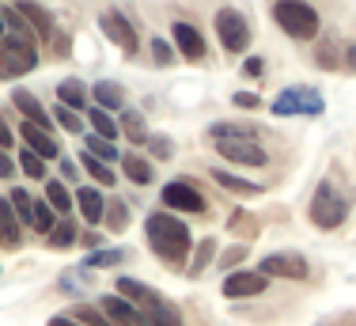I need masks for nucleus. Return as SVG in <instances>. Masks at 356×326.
I'll list each match as a JSON object with an SVG mask.
<instances>
[{
    "label": "nucleus",
    "instance_id": "34",
    "mask_svg": "<svg viewBox=\"0 0 356 326\" xmlns=\"http://www.w3.org/2000/svg\"><path fill=\"white\" fill-rule=\"evenodd\" d=\"M148 293H152V288H148V285H140V281H133V277H118V296L137 300V304H140V300L148 296Z\"/></svg>",
    "mask_w": 356,
    "mask_h": 326
},
{
    "label": "nucleus",
    "instance_id": "25",
    "mask_svg": "<svg viewBox=\"0 0 356 326\" xmlns=\"http://www.w3.org/2000/svg\"><path fill=\"white\" fill-rule=\"evenodd\" d=\"M8 201H12L19 224H35V197H31L27 190H12V194H8Z\"/></svg>",
    "mask_w": 356,
    "mask_h": 326
},
{
    "label": "nucleus",
    "instance_id": "20",
    "mask_svg": "<svg viewBox=\"0 0 356 326\" xmlns=\"http://www.w3.org/2000/svg\"><path fill=\"white\" fill-rule=\"evenodd\" d=\"M91 95H95V102H99L103 110H122L125 88H122V84H114V80H99L95 88H91Z\"/></svg>",
    "mask_w": 356,
    "mask_h": 326
},
{
    "label": "nucleus",
    "instance_id": "49",
    "mask_svg": "<svg viewBox=\"0 0 356 326\" xmlns=\"http://www.w3.org/2000/svg\"><path fill=\"white\" fill-rule=\"evenodd\" d=\"M61 171H65V178H76V163L72 160H61Z\"/></svg>",
    "mask_w": 356,
    "mask_h": 326
},
{
    "label": "nucleus",
    "instance_id": "22",
    "mask_svg": "<svg viewBox=\"0 0 356 326\" xmlns=\"http://www.w3.org/2000/svg\"><path fill=\"white\" fill-rule=\"evenodd\" d=\"M213 178L224 190H232V194H243V197H254V194H261V186L258 183H250V178H239V175H232V171H213Z\"/></svg>",
    "mask_w": 356,
    "mask_h": 326
},
{
    "label": "nucleus",
    "instance_id": "50",
    "mask_svg": "<svg viewBox=\"0 0 356 326\" xmlns=\"http://www.w3.org/2000/svg\"><path fill=\"white\" fill-rule=\"evenodd\" d=\"M0 34H4V15H0Z\"/></svg>",
    "mask_w": 356,
    "mask_h": 326
},
{
    "label": "nucleus",
    "instance_id": "2",
    "mask_svg": "<svg viewBox=\"0 0 356 326\" xmlns=\"http://www.w3.org/2000/svg\"><path fill=\"white\" fill-rule=\"evenodd\" d=\"M273 20H277V27L296 42H311L318 34V12L311 4H303V0H277Z\"/></svg>",
    "mask_w": 356,
    "mask_h": 326
},
{
    "label": "nucleus",
    "instance_id": "36",
    "mask_svg": "<svg viewBox=\"0 0 356 326\" xmlns=\"http://www.w3.org/2000/svg\"><path fill=\"white\" fill-rule=\"evenodd\" d=\"M76 319H80L83 326H114V323H110V315L103 311V307H99V311H95V307H76Z\"/></svg>",
    "mask_w": 356,
    "mask_h": 326
},
{
    "label": "nucleus",
    "instance_id": "38",
    "mask_svg": "<svg viewBox=\"0 0 356 326\" xmlns=\"http://www.w3.org/2000/svg\"><path fill=\"white\" fill-rule=\"evenodd\" d=\"M213 254H216V243H213V239H201V243H197V258H193V265H190L193 277H197V273L213 262Z\"/></svg>",
    "mask_w": 356,
    "mask_h": 326
},
{
    "label": "nucleus",
    "instance_id": "8",
    "mask_svg": "<svg viewBox=\"0 0 356 326\" xmlns=\"http://www.w3.org/2000/svg\"><path fill=\"white\" fill-rule=\"evenodd\" d=\"M99 31H103V34H106L110 42H114L118 49H125V54H137L140 38H137L133 23L125 20L122 12H103V15H99Z\"/></svg>",
    "mask_w": 356,
    "mask_h": 326
},
{
    "label": "nucleus",
    "instance_id": "5",
    "mask_svg": "<svg viewBox=\"0 0 356 326\" xmlns=\"http://www.w3.org/2000/svg\"><path fill=\"white\" fill-rule=\"evenodd\" d=\"M216 152L232 163H243V167H266L269 160L254 137H216Z\"/></svg>",
    "mask_w": 356,
    "mask_h": 326
},
{
    "label": "nucleus",
    "instance_id": "16",
    "mask_svg": "<svg viewBox=\"0 0 356 326\" xmlns=\"http://www.w3.org/2000/svg\"><path fill=\"white\" fill-rule=\"evenodd\" d=\"M99 307H103V311L110 315V323H114V326H144L140 307H133L125 296H106Z\"/></svg>",
    "mask_w": 356,
    "mask_h": 326
},
{
    "label": "nucleus",
    "instance_id": "9",
    "mask_svg": "<svg viewBox=\"0 0 356 326\" xmlns=\"http://www.w3.org/2000/svg\"><path fill=\"white\" fill-rule=\"evenodd\" d=\"M261 273H266V277H284V281H303L307 277V258H303V254H292V251L266 254V258H261Z\"/></svg>",
    "mask_w": 356,
    "mask_h": 326
},
{
    "label": "nucleus",
    "instance_id": "42",
    "mask_svg": "<svg viewBox=\"0 0 356 326\" xmlns=\"http://www.w3.org/2000/svg\"><path fill=\"white\" fill-rule=\"evenodd\" d=\"M144 144H148V148L156 152L159 160H167V156H171V141H167V137H148Z\"/></svg>",
    "mask_w": 356,
    "mask_h": 326
},
{
    "label": "nucleus",
    "instance_id": "13",
    "mask_svg": "<svg viewBox=\"0 0 356 326\" xmlns=\"http://www.w3.org/2000/svg\"><path fill=\"white\" fill-rule=\"evenodd\" d=\"M15 8H19V15L31 23V31H35L38 42L54 38V15H49L42 4H35V0H15Z\"/></svg>",
    "mask_w": 356,
    "mask_h": 326
},
{
    "label": "nucleus",
    "instance_id": "40",
    "mask_svg": "<svg viewBox=\"0 0 356 326\" xmlns=\"http://www.w3.org/2000/svg\"><path fill=\"white\" fill-rule=\"evenodd\" d=\"M57 125H61V130H69V133H80L83 130V122H80V118H76V110L72 107H57Z\"/></svg>",
    "mask_w": 356,
    "mask_h": 326
},
{
    "label": "nucleus",
    "instance_id": "23",
    "mask_svg": "<svg viewBox=\"0 0 356 326\" xmlns=\"http://www.w3.org/2000/svg\"><path fill=\"white\" fill-rule=\"evenodd\" d=\"M57 99L72 110H88V91H83L80 80H61L57 84Z\"/></svg>",
    "mask_w": 356,
    "mask_h": 326
},
{
    "label": "nucleus",
    "instance_id": "29",
    "mask_svg": "<svg viewBox=\"0 0 356 326\" xmlns=\"http://www.w3.org/2000/svg\"><path fill=\"white\" fill-rule=\"evenodd\" d=\"M46 201L54 205L57 212H69V209H72V194L65 190V186L57 183V178H49V183H46Z\"/></svg>",
    "mask_w": 356,
    "mask_h": 326
},
{
    "label": "nucleus",
    "instance_id": "26",
    "mask_svg": "<svg viewBox=\"0 0 356 326\" xmlns=\"http://www.w3.org/2000/svg\"><path fill=\"white\" fill-rule=\"evenodd\" d=\"M122 130H125V137H129L133 144H144V141H148V130H144L140 110H122Z\"/></svg>",
    "mask_w": 356,
    "mask_h": 326
},
{
    "label": "nucleus",
    "instance_id": "33",
    "mask_svg": "<svg viewBox=\"0 0 356 326\" xmlns=\"http://www.w3.org/2000/svg\"><path fill=\"white\" fill-rule=\"evenodd\" d=\"M76 243V224L72 220H61L57 228H49V247H72Z\"/></svg>",
    "mask_w": 356,
    "mask_h": 326
},
{
    "label": "nucleus",
    "instance_id": "47",
    "mask_svg": "<svg viewBox=\"0 0 356 326\" xmlns=\"http://www.w3.org/2000/svg\"><path fill=\"white\" fill-rule=\"evenodd\" d=\"M12 144V130H8V122L0 118V148H8Z\"/></svg>",
    "mask_w": 356,
    "mask_h": 326
},
{
    "label": "nucleus",
    "instance_id": "37",
    "mask_svg": "<svg viewBox=\"0 0 356 326\" xmlns=\"http://www.w3.org/2000/svg\"><path fill=\"white\" fill-rule=\"evenodd\" d=\"M122 258H125L122 251H95V254L83 258V265H91V270H106V265H118Z\"/></svg>",
    "mask_w": 356,
    "mask_h": 326
},
{
    "label": "nucleus",
    "instance_id": "30",
    "mask_svg": "<svg viewBox=\"0 0 356 326\" xmlns=\"http://www.w3.org/2000/svg\"><path fill=\"white\" fill-rule=\"evenodd\" d=\"M4 27H12V34H19V38H35V31H31V23L19 15V8H4Z\"/></svg>",
    "mask_w": 356,
    "mask_h": 326
},
{
    "label": "nucleus",
    "instance_id": "46",
    "mask_svg": "<svg viewBox=\"0 0 356 326\" xmlns=\"http://www.w3.org/2000/svg\"><path fill=\"white\" fill-rule=\"evenodd\" d=\"M49 326H83V323L76 319V315H54V319H49Z\"/></svg>",
    "mask_w": 356,
    "mask_h": 326
},
{
    "label": "nucleus",
    "instance_id": "15",
    "mask_svg": "<svg viewBox=\"0 0 356 326\" xmlns=\"http://www.w3.org/2000/svg\"><path fill=\"white\" fill-rule=\"evenodd\" d=\"M23 144H27L31 152H38L42 160H54V156H61V148H57V141L49 137V130H42V125L35 122H23Z\"/></svg>",
    "mask_w": 356,
    "mask_h": 326
},
{
    "label": "nucleus",
    "instance_id": "3",
    "mask_svg": "<svg viewBox=\"0 0 356 326\" xmlns=\"http://www.w3.org/2000/svg\"><path fill=\"white\" fill-rule=\"evenodd\" d=\"M311 224L322 228V231H334L345 224V217H349V197L337 190L334 183H322L315 197H311Z\"/></svg>",
    "mask_w": 356,
    "mask_h": 326
},
{
    "label": "nucleus",
    "instance_id": "12",
    "mask_svg": "<svg viewBox=\"0 0 356 326\" xmlns=\"http://www.w3.org/2000/svg\"><path fill=\"white\" fill-rule=\"evenodd\" d=\"M163 205L175 212H205V197L193 190L190 183H167L163 186Z\"/></svg>",
    "mask_w": 356,
    "mask_h": 326
},
{
    "label": "nucleus",
    "instance_id": "18",
    "mask_svg": "<svg viewBox=\"0 0 356 326\" xmlns=\"http://www.w3.org/2000/svg\"><path fill=\"white\" fill-rule=\"evenodd\" d=\"M76 205H80L83 220L88 224H103V212H106V197L95 190V186H83V190H76Z\"/></svg>",
    "mask_w": 356,
    "mask_h": 326
},
{
    "label": "nucleus",
    "instance_id": "41",
    "mask_svg": "<svg viewBox=\"0 0 356 326\" xmlns=\"http://www.w3.org/2000/svg\"><path fill=\"white\" fill-rule=\"evenodd\" d=\"M152 57H156V65H171L175 61V49L167 46L163 38H152Z\"/></svg>",
    "mask_w": 356,
    "mask_h": 326
},
{
    "label": "nucleus",
    "instance_id": "44",
    "mask_svg": "<svg viewBox=\"0 0 356 326\" xmlns=\"http://www.w3.org/2000/svg\"><path fill=\"white\" fill-rule=\"evenodd\" d=\"M15 175V163H12V156H8L4 148H0V178H12Z\"/></svg>",
    "mask_w": 356,
    "mask_h": 326
},
{
    "label": "nucleus",
    "instance_id": "4",
    "mask_svg": "<svg viewBox=\"0 0 356 326\" xmlns=\"http://www.w3.org/2000/svg\"><path fill=\"white\" fill-rule=\"evenodd\" d=\"M35 65H38L35 38H19V34H8V38H0V80L27 76Z\"/></svg>",
    "mask_w": 356,
    "mask_h": 326
},
{
    "label": "nucleus",
    "instance_id": "19",
    "mask_svg": "<svg viewBox=\"0 0 356 326\" xmlns=\"http://www.w3.org/2000/svg\"><path fill=\"white\" fill-rule=\"evenodd\" d=\"M0 243L4 247H19L23 243V224H19V217H15V209H12L8 197H0Z\"/></svg>",
    "mask_w": 356,
    "mask_h": 326
},
{
    "label": "nucleus",
    "instance_id": "31",
    "mask_svg": "<svg viewBox=\"0 0 356 326\" xmlns=\"http://www.w3.org/2000/svg\"><path fill=\"white\" fill-rule=\"evenodd\" d=\"M19 171H27V178H46V160H42L38 152L23 148V156H19Z\"/></svg>",
    "mask_w": 356,
    "mask_h": 326
},
{
    "label": "nucleus",
    "instance_id": "17",
    "mask_svg": "<svg viewBox=\"0 0 356 326\" xmlns=\"http://www.w3.org/2000/svg\"><path fill=\"white\" fill-rule=\"evenodd\" d=\"M12 102H15V110L23 114V122H35V125H42V130H49V125H54V118L42 110V102L31 95V91L15 88V91H12Z\"/></svg>",
    "mask_w": 356,
    "mask_h": 326
},
{
    "label": "nucleus",
    "instance_id": "43",
    "mask_svg": "<svg viewBox=\"0 0 356 326\" xmlns=\"http://www.w3.org/2000/svg\"><path fill=\"white\" fill-rule=\"evenodd\" d=\"M232 102H235V107H243V110H254V107H261V99L254 95V91H235V95H232Z\"/></svg>",
    "mask_w": 356,
    "mask_h": 326
},
{
    "label": "nucleus",
    "instance_id": "39",
    "mask_svg": "<svg viewBox=\"0 0 356 326\" xmlns=\"http://www.w3.org/2000/svg\"><path fill=\"white\" fill-rule=\"evenodd\" d=\"M31 228L49 235V228H54V205H49V201H35V224H31Z\"/></svg>",
    "mask_w": 356,
    "mask_h": 326
},
{
    "label": "nucleus",
    "instance_id": "28",
    "mask_svg": "<svg viewBox=\"0 0 356 326\" xmlns=\"http://www.w3.org/2000/svg\"><path fill=\"white\" fill-rule=\"evenodd\" d=\"M83 148L91 152V156H99V160H118V144L114 141H106V137H99V133H91L88 141H83Z\"/></svg>",
    "mask_w": 356,
    "mask_h": 326
},
{
    "label": "nucleus",
    "instance_id": "27",
    "mask_svg": "<svg viewBox=\"0 0 356 326\" xmlns=\"http://www.w3.org/2000/svg\"><path fill=\"white\" fill-rule=\"evenodd\" d=\"M88 122L95 125V133H99V137H106V141H114V137H118V122H114V118L106 114L103 107H99V102H95V107L88 110Z\"/></svg>",
    "mask_w": 356,
    "mask_h": 326
},
{
    "label": "nucleus",
    "instance_id": "6",
    "mask_svg": "<svg viewBox=\"0 0 356 326\" xmlns=\"http://www.w3.org/2000/svg\"><path fill=\"white\" fill-rule=\"evenodd\" d=\"M273 114L277 118H292V114H322V95L315 88H284L273 99Z\"/></svg>",
    "mask_w": 356,
    "mask_h": 326
},
{
    "label": "nucleus",
    "instance_id": "35",
    "mask_svg": "<svg viewBox=\"0 0 356 326\" xmlns=\"http://www.w3.org/2000/svg\"><path fill=\"white\" fill-rule=\"evenodd\" d=\"M209 137H258V130H254V125H235V122H220V125H213V130H209Z\"/></svg>",
    "mask_w": 356,
    "mask_h": 326
},
{
    "label": "nucleus",
    "instance_id": "7",
    "mask_svg": "<svg viewBox=\"0 0 356 326\" xmlns=\"http://www.w3.org/2000/svg\"><path fill=\"white\" fill-rule=\"evenodd\" d=\"M216 34H220L227 54H243V49L250 46V27L235 8H220L216 12Z\"/></svg>",
    "mask_w": 356,
    "mask_h": 326
},
{
    "label": "nucleus",
    "instance_id": "10",
    "mask_svg": "<svg viewBox=\"0 0 356 326\" xmlns=\"http://www.w3.org/2000/svg\"><path fill=\"white\" fill-rule=\"evenodd\" d=\"M140 319H144V326H182V311L152 288V293L140 300Z\"/></svg>",
    "mask_w": 356,
    "mask_h": 326
},
{
    "label": "nucleus",
    "instance_id": "48",
    "mask_svg": "<svg viewBox=\"0 0 356 326\" xmlns=\"http://www.w3.org/2000/svg\"><path fill=\"white\" fill-rule=\"evenodd\" d=\"M345 68H349V72H356V46L345 49Z\"/></svg>",
    "mask_w": 356,
    "mask_h": 326
},
{
    "label": "nucleus",
    "instance_id": "1",
    "mask_svg": "<svg viewBox=\"0 0 356 326\" xmlns=\"http://www.w3.org/2000/svg\"><path fill=\"white\" fill-rule=\"evenodd\" d=\"M144 235H148V247L159 254V262H167V265H182L193 243L190 228L178 217H171V212H152L148 224H144Z\"/></svg>",
    "mask_w": 356,
    "mask_h": 326
},
{
    "label": "nucleus",
    "instance_id": "32",
    "mask_svg": "<svg viewBox=\"0 0 356 326\" xmlns=\"http://www.w3.org/2000/svg\"><path fill=\"white\" fill-rule=\"evenodd\" d=\"M103 220H106V228H110V231H122L125 224H129V209H125L122 201H110V205H106V212H103Z\"/></svg>",
    "mask_w": 356,
    "mask_h": 326
},
{
    "label": "nucleus",
    "instance_id": "11",
    "mask_svg": "<svg viewBox=\"0 0 356 326\" xmlns=\"http://www.w3.org/2000/svg\"><path fill=\"white\" fill-rule=\"evenodd\" d=\"M269 285V277L261 270H239V273H227L224 281V296L227 300H247V296H261Z\"/></svg>",
    "mask_w": 356,
    "mask_h": 326
},
{
    "label": "nucleus",
    "instance_id": "24",
    "mask_svg": "<svg viewBox=\"0 0 356 326\" xmlns=\"http://www.w3.org/2000/svg\"><path fill=\"white\" fill-rule=\"evenodd\" d=\"M80 163H83V171H88L91 178H95L99 186H110L114 183V171L106 167V160H99V156H91L88 148H83V156H80Z\"/></svg>",
    "mask_w": 356,
    "mask_h": 326
},
{
    "label": "nucleus",
    "instance_id": "45",
    "mask_svg": "<svg viewBox=\"0 0 356 326\" xmlns=\"http://www.w3.org/2000/svg\"><path fill=\"white\" fill-rule=\"evenodd\" d=\"M261 68H266V61H261V57H247L243 72H247V76H261Z\"/></svg>",
    "mask_w": 356,
    "mask_h": 326
},
{
    "label": "nucleus",
    "instance_id": "21",
    "mask_svg": "<svg viewBox=\"0 0 356 326\" xmlns=\"http://www.w3.org/2000/svg\"><path fill=\"white\" fill-rule=\"evenodd\" d=\"M122 171L129 175V183H137V186H148L152 183V163L144 160V156H137V152H129V156H122Z\"/></svg>",
    "mask_w": 356,
    "mask_h": 326
},
{
    "label": "nucleus",
    "instance_id": "14",
    "mask_svg": "<svg viewBox=\"0 0 356 326\" xmlns=\"http://www.w3.org/2000/svg\"><path fill=\"white\" fill-rule=\"evenodd\" d=\"M171 38H175V46L182 49V57H190V61H201V57H205V38H201L197 27H190V23H178V20H175Z\"/></svg>",
    "mask_w": 356,
    "mask_h": 326
}]
</instances>
